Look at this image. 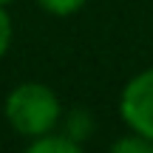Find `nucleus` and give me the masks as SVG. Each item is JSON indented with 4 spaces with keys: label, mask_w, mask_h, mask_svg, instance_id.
Masks as SVG:
<instances>
[{
    "label": "nucleus",
    "mask_w": 153,
    "mask_h": 153,
    "mask_svg": "<svg viewBox=\"0 0 153 153\" xmlns=\"http://www.w3.org/2000/svg\"><path fill=\"white\" fill-rule=\"evenodd\" d=\"M3 114L20 136L37 139L43 133L57 131V125L62 119V105H60V97L48 85H43V82H20V85H14L9 91Z\"/></svg>",
    "instance_id": "1"
},
{
    "label": "nucleus",
    "mask_w": 153,
    "mask_h": 153,
    "mask_svg": "<svg viewBox=\"0 0 153 153\" xmlns=\"http://www.w3.org/2000/svg\"><path fill=\"white\" fill-rule=\"evenodd\" d=\"M119 116L128 131H136L153 142V65L125 82L119 94Z\"/></svg>",
    "instance_id": "2"
},
{
    "label": "nucleus",
    "mask_w": 153,
    "mask_h": 153,
    "mask_svg": "<svg viewBox=\"0 0 153 153\" xmlns=\"http://www.w3.org/2000/svg\"><path fill=\"white\" fill-rule=\"evenodd\" d=\"M82 145L76 142V139H71L65 131L57 133H43V136L37 139H28V153H79Z\"/></svg>",
    "instance_id": "3"
},
{
    "label": "nucleus",
    "mask_w": 153,
    "mask_h": 153,
    "mask_svg": "<svg viewBox=\"0 0 153 153\" xmlns=\"http://www.w3.org/2000/svg\"><path fill=\"white\" fill-rule=\"evenodd\" d=\"M91 131H94V119L88 116V111H82V108H76L68 114V119H65V133L71 139H76V142H85L88 136H91Z\"/></svg>",
    "instance_id": "4"
},
{
    "label": "nucleus",
    "mask_w": 153,
    "mask_h": 153,
    "mask_svg": "<svg viewBox=\"0 0 153 153\" xmlns=\"http://www.w3.org/2000/svg\"><path fill=\"white\" fill-rule=\"evenodd\" d=\"M111 150H116V153H153V142L136 131H128V136L116 139L111 145Z\"/></svg>",
    "instance_id": "5"
},
{
    "label": "nucleus",
    "mask_w": 153,
    "mask_h": 153,
    "mask_svg": "<svg viewBox=\"0 0 153 153\" xmlns=\"http://www.w3.org/2000/svg\"><path fill=\"white\" fill-rule=\"evenodd\" d=\"M37 3L54 17H68V14H76L88 0H37Z\"/></svg>",
    "instance_id": "6"
},
{
    "label": "nucleus",
    "mask_w": 153,
    "mask_h": 153,
    "mask_svg": "<svg viewBox=\"0 0 153 153\" xmlns=\"http://www.w3.org/2000/svg\"><path fill=\"white\" fill-rule=\"evenodd\" d=\"M11 34H14L11 17L6 14V6H0V60L6 57V51H9V45H11Z\"/></svg>",
    "instance_id": "7"
},
{
    "label": "nucleus",
    "mask_w": 153,
    "mask_h": 153,
    "mask_svg": "<svg viewBox=\"0 0 153 153\" xmlns=\"http://www.w3.org/2000/svg\"><path fill=\"white\" fill-rule=\"evenodd\" d=\"M11 3H14V0H0V6H11Z\"/></svg>",
    "instance_id": "8"
}]
</instances>
